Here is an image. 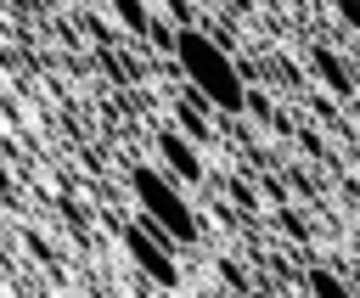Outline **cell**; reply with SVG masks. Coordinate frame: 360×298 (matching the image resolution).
Returning a JSON list of instances; mask_svg holds the SVG:
<instances>
[{
  "mask_svg": "<svg viewBox=\"0 0 360 298\" xmlns=\"http://www.w3.org/2000/svg\"><path fill=\"white\" fill-rule=\"evenodd\" d=\"M174 124H180V135H186V141H208V118H202V101H197V96L174 107Z\"/></svg>",
  "mask_w": 360,
  "mask_h": 298,
  "instance_id": "8",
  "label": "cell"
},
{
  "mask_svg": "<svg viewBox=\"0 0 360 298\" xmlns=\"http://www.w3.org/2000/svg\"><path fill=\"white\" fill-rule=\"evenodd\" d=\"M174 67H180L186 90H191L202 107H214V112H225V118L248 112V79H242V67L231 62V51H225L208 28L186 22V28L174 34Z\"/></svg>",
  "mask_w": 360,
  "mask_h": 298,
  "instance_id": "1",
  "label": "cell"
},
{
  "mask_svg": "<svg viewBox=\"0 0 360 298\" xmlns=\"http://www.w3.org/2000/svg\"><path fill=\"white\" fill-rule=\"evenodd\" d=\"M332 11H338L349 28H360V0H332Z\"/></svg>",
  "mask_w": 360,
  "mask_h": 298,
  "instance_id": "10",
  "label": "cell"
},
{
  "mask_svg": "<svg viewBox=\"0 0 360 298\" xmlns=\"http://www.w3.org/2000/svg\"><path fill=\"white\" fill-rule=\"evenodd\" d=\"M0 197H11V174H6V163H0Z\"/></svg>",
  "mask_w": 360,
  "mask_h": 298,
  "instance_id": "11",
  "label": "cell"
},
{
  "mask_svg": "<svg viewBox=\"0 0 360 298\" xmlns=\"http://www.w3.org/2000/svg\"><path fill=\"white\" fill-rule=\"evenodd\" d=\"M152 141H158V157H163V169H169L174 180H202V152H197L180 129H158Z\"/></svg>",
  "mask_w": 360,
  "mask_h": 298,
  "instance_id": "4",
  "label": "cell"
},
{
  "mask_svg": "<svg viewBox=\"0 0 360 298\" xmlns=\"http://www.w3.org/2000/svg\"><path fill=\"white\" fill-rule=\"evenodd\" d=\"M219 276L231 281V292H236V298H248V292H253V287H248V276H242V264H231V259H219Z\"/></svg>",
  "mask_w": 360,
  "mask_h": 298,
  "instance_id": "9",
  "label": "cell"
},
{
  "mask_svg": "<svg viewBox=\"0 0 360 298\" xmlns=\"http://www.w3.org/2000/svg\"><path fill=\"white\" fill-rule=\"evenodd\" d=\"M112 17H118L129 34H141V39H152V28H158V17H152L146 0H112Z\"/></svg>",
  "mask_w": 360,
  "mask_h": 298,
  "instance_id": "7",
  "label": "cell"
},
{
  "mask_svg": "<svg viewBox=\"0 0 360 298\" xmlns=\"http://www.w3.org/2000/svg\"><path fill=\"white\" fill-rule=\"evenodd\" d=\"M309 73H315L332 96H343V101L354 96V73H349V62H343L332 45H309Z\"/></svg>",
  "mask_w": 360,
  "mask_h": 298,
  "instance_id": "5",
  "label": "cell"
},
{
  "mask_svg": "<svg viewBox=\"0 0 360 298\" xmlns=\"http://www.w3.org/2000/svg\"><path fill=\"white\" fill-rule=\"evenodd\" d=\"M124 247H129V259L169 292V287H180V264H174V242L169 236H158V231H146V219H135V225H124Z\"/></svg>",
  "mask_w": 360,
  "mask_h": 298,
  "instance_id": "3",
  "label": "cell"
},
{
  "mask_svg": "<svg viewBox=\"0 0 360 298\" xmlns=\"http://www.w3.org/2000/svg\"><path fill=\"white\" fill-rule=\"evenodd\" d=\"M304 292H309V298H354L349 276H338L332 264H309V270H304Z\"/></svg>",
  "mask_w": 360,
  "mask_h": 298,
  "instance_id": "6",
  "label": "cell"
},
{
  "mask_svg": "<svg viewBox=\"0 0 360 298\" xmlns=\"http://www.w3.org/2000/svg\"><path fill=\"white\" fill-rule=\"evenodd\" d=\"M248 298H276V292H259V287H253V292H248Z\"/></svg>",
  "mask_w": 360,
  "mask_h": 298,
  "instance_id": "12",
  "label": "cell"
},
{
  "mask_svg": "<svg viewBox=\"0 0 360 298\" xmlns=\"http://www.w3.org/2000/svg\"><path fill=\"white\" fill-rule=\"evenodd\" d=\"M129 191H135V202H141V219H146V231L169 236L174 247H191V242H202V225H197V214H191L186 191H180V186H174L163 169H152V163H135V169H129Z\"/></svg>",
  "mask_w": 360,
  "mask_h": 298,
  "instance_id": "2",
  "label": "cell"
},
{
  "mask_svg": "<svg viewBox=\"0 0 360 298\" xmlns=\"http://www.w3.org/2000/svg\"><path fill=\"white\" fill-rule=\"evenodd\" d=\"M354 118H360V107H354Z\"/></svg>",
  "mask_w": 360,
  "mask_h": 298,
  "instance_id": "13",
  "label": "cell"
}]
</instances>
